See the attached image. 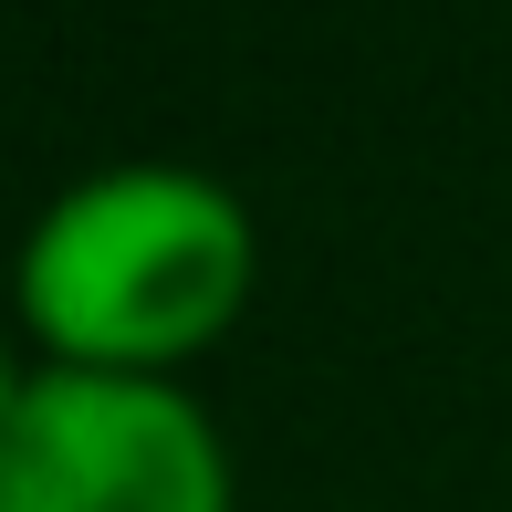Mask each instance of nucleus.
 <instances>
[{"instance_id": "1", "label": "nucleus", "mask_w": 512, "mask_h": 512, "mask_svg": "<svg viewBox=\"0 0 512 512\" xmlns=\"http://www.w3.org/2000/svg\"><path fill=\"white\" fill-rule=\"evenodd\" d=\"M251 293V209L199 168H105L21 241V324L53 366L168 377Z\"/></svg>"}, {"instance_id": "2", "label": "nucleus", "mask_w": 512, "mask_h": 512, "mask_svg": "<svg viewBox=\"0 0 512 512\" xmlns=\"http://www.w3.org/2000/svg\"><path fill=\"white\" fill-rule=\"evenodd\" d=\"M0 512H230V460L178 377L32 366L0 429Z\"/></svg>"}, {"instance_id": "3", "label": "nucleus", "mask_w": 512, "mask_h": 512, "mask_svg": "<svg viewBox=\"0 0 512 512\" xmlns=\"http://www.w3.org/2000/svg\"><path fill=\"white\" fill-rule=\"evenodd\" d=\"M32 398V377H11V356H0V429H11V408Z\"/></svg>"}]
</instances>
